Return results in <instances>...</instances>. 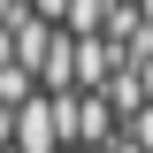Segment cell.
Masks as SVG:
<instances>
[{"label":"cell","mask_w":153,"mask_h":153,"mask_svg":"<svg viewBox=\"0 0 153 153\" xmlns=\"http://www.w3.org/2000/svg\"><path fill=\"white\" fill-rule=\"evenodd\" d=\"M23 92H31V76H23L16 61H8V69H0V100H16V107H23Z\"/></svg>","instance_id":"obj_2"},{"label":"cell","mask_w":153,"mask_h":153,"mask_svg":"<svg viewBox=\"0 0 153 153\" xmlns=\"http://www.w3.org/2000/svg\"><path fill=\"white\" fill-rule=\"evenodd\" d=\"M31 8H38V16H61V23H69V0H31Z\"/></svg>","instance_id":"obj_3"},{"label":"cell","mask_w":153,"mask_h":153,"mask_svg":"<svg viewBox=\"0 0 153 153\" xmlns=\"http://www.w3.org/2000/svg\"><path fill=\"white\" fill-rule=\"evenodd\" d=\"M107 16H115L107 0H69V38H92V31H100Z\"/></svg>","instance_id":"obj_1"}]
</instances>
